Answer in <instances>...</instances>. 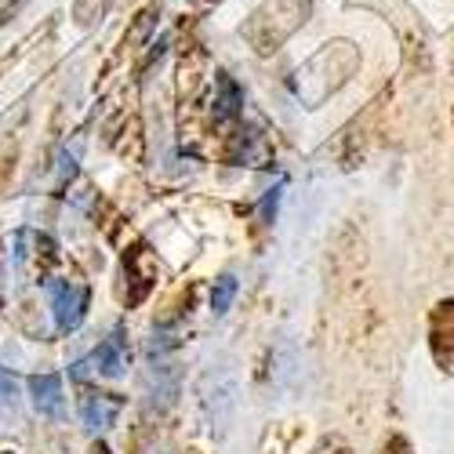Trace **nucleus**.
I'll list each match as a JSON object with an SVG mask.
<instances>
[{
    "label": "nucleus",
    "instance_id": "nucleus-10",
    "mask_svg": "<svg viewBox=\"0 0 454 454\" xmlns=\"http://www.w3.org/2000/svg\"><path fill=\"white\" fill-rule=\"evenodd\" d=\"M124 400L113 393H84L81 396V422L88 433H106L113 422H117Z\"/></svg>",
    "mask_w": 454,
    "mask_h": 454
},
{
    "label": "nucleus",
    "instance_id": "nucleus-1",
    "mask_svg": "<svg viewBox=\"0 0 454 454\" xmlns=\"http://www.w3.org/2000/svg\"><path fill=\"white\" fill-rule=\"evenodd\" d=\"M360 69V48L349 44V41H331L324 44L306 66H301L294 73V81H291V91L301 106H324L338 88H346L349 77Z\"/></svg>",
    "mask_w": 454,
    "mask_h": 454
},
{
    "label": "nucleus",
    "instance_id": "nucleus-21",
    "mask_svg": "<svg viewBox=\"0 0 454 454\" xmlns=\"http://www.w3.org/2000/svg\"><path fill=\"white\" fill-rule=\"evenodd\" d=\"M91 454H113V450H109L106 440H95V443H91Z\"/></svg>",
    "mask_w": 454,
    "mask_h": 454
},
{
    "label": "nucleus",
    "instance_id": "nucleus-18",
    "mask_svg": "<svg viewBox=\"0 0 454 454\" xmlns=\"http://www.w3.org/2000/svg\"><path fill=\"white\" fill-rule=\"evenodd\" d=\"M382 454H414V447H411V440H407L403 433H393V436L382 443Z\"/></svg>",
    "mask_w": 454,
    "mask_h": 454
},
{
    "label": "nucleus",
    "instance_id": "nucleus-20",
    "mask_svg": "<svg viewBox=\"0 0 454 454\" xmlns=\"http://www.w3.org/2000/svg\"><path fill=\"white\" fill-rule=\"evenodd\" d=\"M0 309H4V244H0Z\"/></svg>",
    "mask_w": 454,
    "mask_h": 454
},
{
    "label": "nucleus",
    "instance_id": "nucleus-5",
    "mask_svg": "<svg viewBox=\"0 0 454 454\" xmlns=\"http://www.w3.org/2000/svg\"><path fill=\"white\" fill-rule=\"evenodd\" d=\"M48 298H51V317H55V331L69 334L77 331L88 317V301L91 291L84 284H73V280H51L48 284Z\"/></svg>",
    "mask_w": 454,
    "mask_h": 454
},
{
    "label": "nucleus",
    "instance_id": "nucleus-3",
    "mask_svg": "<svg viewBox=\"0 0 454 454\" xmlns=\"http://www.w3.org/2000/svg\"><path fill=\"white\" fill-rule=\"evenodd\" d=\"M197 396H200V419H204L207 433L215 440H222L225 433H230L233 411H237V374H233V367L230 364H211L200 374Z\"/></svg>",
    "mask_w": 454,
    "mask_h": 454
},
{
    "label": "nucleus",
    "instance_id": "nucleus-7",
    "mask_svg": "<svg viewBox=\"0 0 454 454\" xmlns=\"http://www.w3.org/2000/svg\"><path fill=\"white\" fill-rule=\"evenodd\" d=\"M128 371V342H124V327H113L109 338L91 349V356H84L81 364H73V374H98V378H121Z\"/></svg>",
    "mask_w": 454,
    "mask_h": 454
},
{
    "label": "nucleus",
    "instance_id": "nucleus-13",
    "mask_svg": "<svg viewBox=\"0 0 454 454\" xmlns=\"http://www.w3.org/2000/svg\"><path fill=\"white\" fill-rule=\"evenodd\" d=\"M29 396H33V407L44 414V419H59L62 414V378L59 374H33L29 378Z\"/></svg>",
    "mask_w": 454,
    "mask_h": 454
},
{
    "label": "nucleus",
    "instance_id": "nucleus-4",
    "mask_svg": "<svg viewBox=\"0 0 454 454\" xmlns=\"http://www.w3.org/2000/svg\"><path fill=\"white\" fill-rule=\"evenodd\" d=\"M121 273H124V301L128 309L142 306L149 298V291L157 287V258L145 244H135L124 251V262H121Z\"/></svg>",
    "mask_w": 454,
    "mask_h": 454
},
{
    "label": "nucleus",
    "instance_id": "nucleus-17",
    "mask_svg": "<svg viewBox=\"0 0 454 454\" xmlns=\"http://www.w3.org/2000/svg\"><path fill=\"white\" fill-rule=\"evenodd\" d=\"M15 403H19V386H15V378L0 367V407H12L15 411Z\"/></svg>",
    "mask_w": 454,
    "mask_h": 454
},
{
    "label": "nucleus",
    "instance_id": "nucleus-8",
    "mask_svg": "<svg viewBox=\"0 0 454 454\" xmlns=\"http://www.w3.org/2000/svg\"><path fill=\"white\" fill-rule=\"evenodd\" d=\"M429 353L443 374H454V298H440L429 313Z\"/></svg>",
    "mask_w": 454,
    "mask_h": 454
},
{
    "label": "nucleus",
    "instance_id": "nucleus-14",
    "mask_svg": "<svg viewBox=\"0 0 454 454\" xmlns=\"http://www.w3.org/2000/svg\"><path fill=\"white\" fill-rule=\"evenodd\" d=\"M233 298H237V280L225 273V277H218L215 287H211V313H215V317H225V313H230V306H233Z\"/></svg>",
    "mask_w": 454,
    "mask_h": 454
},
{
    "label": "nucleus",
    "instance_id": "nucleus-11",
    "mask_svg": "<svg viewBox=\"0 0 454 454\" xmlns=\"http://www.w3.org/2000/svg\"><path fill=\"white\" fill-rule=\"evenodd\" d=\"M244 109V91L230 73H215V98H211V121L215 124H233Z\"/></svg>",
    "mask_w": 454,
    "mask_h": 454
},
{
    "label": "nucleus",
    "instance_id": "nucleus-23",
    "mask_svg": "<svg viewBox=\"0 0 454 454\" xmlns=\"http://www.w3.org/2000/svg\"><path fill=\"white\" fill-rule=\"evenodd\" d=\"M204 4H207V0H204Z\"/></svg>",
    "mask_w": 454,
    "mask_h": 454
},
{
    "label": "nucleus",
    "instance_id": "nucleus-9",
    "mask_svg": "<svg viewBox=\"0 0 454 454\" xmlns=\"http://www.w3.org/2000/svg\"><path fill=\"white\" fill-rule=\"evenodd\" d=\"M225 160L240 164V168H270L273 149L266 142V135L254 128H240L230 135V145H225Z\"/></svg>",
    "mask_w": 454,
    "mask_h": 454
},
{
    "label": "nucleus",
    "instance_id": "nucleus-24",
    "mask_svg": "<svg viewBox=\"0 0 454 454\" xmlns=\"http://www.w3.org/2000/svg\"><path fill=\"white\" fill-rule=\"evenodd\" d=\"M4 454H8V450H4Z\"/></svg>",
    "mask_w": 454,
    "mask_h": 454
},
{
    "label": "nucleus",
    "instance_id": "nucleus-22",
    "mask_svg": "<svg viewBox=\"0 0 454 454\" xmlns=\"http://www.w3.org/2000/svg\"><path fill=\"white\" fill-rule=\"evenodd\" d=\"M160 454H171V450H160Z\"/></svg>",
    "mask_w": 454,
    "mask_h": 454
},
{
    "label": "nucleus",
    "instance_id": "nucleus-15",
    "mask_svg": "<svg viewBox=\"0 0 454 454\" xmlns=\"http://www.w3.org/2000/svg\"><path fill=\"white\" fill-rule=\"evenodd\" d=\"M157 15H160V8L153 4V8H145V12L135 19V26H131V33H128V48H131V51H138V44L149 41V33L157 29Z\"/></svg>",
    "mask_w": 454,
    "mask_h": 454
},
{
    "label": "nucleus",
    "instance_id": "nucleus-19",
    "mask_svg": "<svg viewBox=\"0 0 454 454\" xmlns=\"http://www.w3.org/2000/svg\"><path fill=\"white\" fill-rule=\"evenodd\" d=\"M317 454H353V450H349L346 443H327V447H320Z\"/></svg>",
    "mask_w": 454,
    "mask_h": 454
},
{
    "label": "nucleus",
    "instance_id": "nucleus-2",
    "mask_svg": "<svg viewBox=\"0 0 454 454\" xmlns=\"http://www.w3.org/2000/svg\"><path fill=\"white\" fill-rule=\"evenodd\" d=\"M309 15H313V0H266L240 26V36L254 48V55H273L306 26Z\"/></svg>",
    "mask_w": 454,
    "mask_h": 454
},
{
    "label": "nucleus",
    "instance_id": "nucleus-6",
    "mask_svg": "<svg viewBox=\"0 0 454 454\" xmlns=\"http://www.w3.org/2000/svg\"><path fill=\"white\" fill-rule=\"evenodd\" d=\"M59 262V244L44 233H33V230H22L15 237V270L19 277L26 280H41L48 277V270Z\"/></svg>",
    "mask_w": 454,
    "mask_h": 454
},
{
    "label": "nucleus",
    "instance_id": "nucleus-12",
    "mask_svg": "<svg viewBox=\"0 0 454 454\" xmlns=\"http://www.w3.org/2000/svg\"><path fill=\"white\" fill-rule=\"evenodd\" d=\"M145 393L149 400H160V407H171L178 396V367L164 360H149L145 367Z\"/></svg>",
    "mask_w": 454,
    "mask_h": 454
},
{
    "label": "nucleus",
    "instance_id": "nucleus-16",
    "mask_svg": "<svg viewBox=\"0 0 454 454\" xmlns=\"http://www.w3.org/2000/svg\"><path fill=\"white\" fill-rule=\"evenodd\" d=\"M109 4L113 0H77V4H73V19H77L81 26H95L109 12Z\"/></svg>",
    "mask_w": 454,
    "mask_h": 454
}]
</instances>
